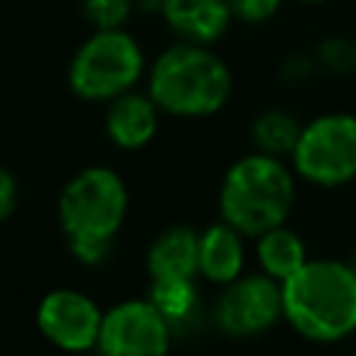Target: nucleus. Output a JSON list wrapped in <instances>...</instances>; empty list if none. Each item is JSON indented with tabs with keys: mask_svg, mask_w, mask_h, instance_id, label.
<instances>
[{
	"mask_svg": "<svg viewBox=\"0 0 356 356\" xmlns=\"http://www.w3.org/2000/svg\"><path fill=\"white\" fill-rule=\"evenodd\" d=\"M147 298L172 325V331H184L197 323L203 312V298L197 289V278H150Z\"/></svg>",
	"mask_w": 356,
	"mask_h": 356,
	"instance_id": "15",
	"label": "nucleus"
},
{
	"mask_svg": "<svg viewBox=\"0 0 356 356\" xmlns=\"http://www.w3.org/2000/svg\"><path fill=\"white\" fill-rule=\"evenodd\" d=\"M295 197L298 175L289 159L253 150L225 170L217 192V211L220 220L253 239L286 222L295 209Z\"/></svg>",
	"mask_w": 356,
	"mask_h": 356,
	"instance_id": "3",
	"label": "nucleus"
},
{
	"mask_svg": "<svg viewBox=\"0 0 356 356\" xmlns=\"http://www.w3.org/2000/svg\"><path fill=\"white\" fill-rule=\"evenodd\" d=\"M289 164L300 181L320 189L356 181V114L325 111L303 122Z\"/></svg>",
	"mask_w": 356,
	"mask_h": 356,
	"instance_id": "6",
	"label": "nucleus"
},
{
	"mask_svg": "<svg viewBox=\"0 0 356 356\" xmlns=\"http://www.w3.org/2000/svg\"><path fill=\"white\" fill-rule=\"evenodd\" d=\"M298 3H309V6H317V3H325V0H298Z\"/></svg>",
	"mask_w": 356,
	"mask_h": 356,
	"instance_id": "23",
	"label": "nucleus"
},
{
	"mask_svg": "<svg viewBox=\"0 0 356 356\" xmlns=\"http://www.w3.org/2000/svg\"><path fill=\"white\" fill-rule=\"evenodd\" d=\"M245 234L231 222L217 220L200 231V253H197V275L206 284L225 286L245 273L248 248Z\"/></svg>",
	"mask_w": 356,
	"mask_h": 356,
	"instance_id": "12",
	"label": "nucleus"
},
{
	"mask_svg": "<svg viewBox=\"0 0 356 356\" xmlns=\"http://www.w3.org/2000/svg\"><path fill=\"white\" fill-rule=\"evenodd\" d=\"M284 323L309 342L334 345L356 334V270L348 259H306L281 284Z\"/></svg>",
	"mask_w": 356,
	"mask_h": 356,
	"instance_id": "1",
	"label": "nucleus"
},
{
	"mask_svg": "<svg viewBox=\"0 0 356 356\" xmlns=\"http://www.w3.org/2000/svg\"><path fill=\"white\" fill-rule=\"evenodd\" d=\"M300 128H303V122L292 111H286V108H264L250 125V139H253L256 150L278 156V159H289L295 145H298Z\"/></svg>",
	"mask_w": 356,
	"mask_h": 356,
	"instance_id": "16",
	"label": "nucleus"
},
{
	"mask_svg": "<svg viewBox=\"0 0 356 356\" xmlns=\"http://www.w3.org/2000/svg\"><path fill=\"white\" fill-rule=\"evenodd\" d=\"M103 312L95 298H89L81 289L58 286L50 289L39 306H36V328L39 334L56 345L58 350L81 353V350H97Z\"/></svg>",
	"mask_w": 356,
	"mask_h": 356,
	"instance_id": "9",
	"label": "nucleus"
},
{
	"mask_svg": "<svg viewBox=\"0 0 356 356\" xmlns=\"http://www.w3.org/2000/svg\"><path fill=\"white\" fill-rule=\"evenodd\" d=\"M147 92L167 117L203 120L225 108L234 75L211 44L175 42L147 64Z\"/></svg>",
	"mask_w": 356,
	"mask_h": 356,
	"instance_id": "2",
	"label": "nucleus"
},
{
	"mask_svg": "<svg viewBox=\"0 0 356 356\" xmlns=\"http://www.w3.org/2000/svg\"><path fill=\"white\" fill-rule=\"evenodd\" d=\"M172 325L145 298H128L103 312L97 350L106 356H161L172 345Z\"/></svg>",
	"mask_w": 356,
	"mask_h": 356,
	"instance_id": "8",
	"label": "nucleus"
},
{
	"mask_svg": "<svg viewBox=\"0 0 356 356\" xmlns=\"http://www.w3.org/2000/svg\"><path fill=\"white\" fill-rule=\"evenodd\" d=\"M159 17L181 42L214 44L234 22L228 0H161Z\"/></svg>",
	"mask_w": 356,
	"mask_h": 356,
	"instance_id": "11",
	"label": "nucleus"
},
{
	"mask_svg": "<svg viewBox=\"0 0 356 356\" xmlns=\"http://www.w3.org/2000/svg\"><path fill=\"white\" fill-rule=\"evenodd\" d=\"M136 11H142V14H159L161 11V0H136Z\"/></svg>",
	"mask_w": 356,
	"mask_h": 356,
	"instance_id": "22",
	"label": "nucleus"
},
{
	"mask_svg": "<svg viewBox=\"0 0 356 356\" xmlns=\"http://www.w3.org/2000/svg\"><path fill=\"white\" fill-rule=\"evenodd\" d=\"M317 64L325 67L328 72H337V75L356 72V39H350V36H331V39L320 42Z\"/></svg>",
	"mask_w": 356,
	"mask_h": 356,
	"instance_id": "17",
	"label": "nucleus"
},
{
	"mask_svg": "<svg viewBox=\"0 0 356 356\" xmlns=\"http://www.w3.org/2000/svg\"><path fill=\"white\" fill-rule=\"evenodd\" d=\"M128 186L122 175L106 164L78 170L58 192L56 217L64 236L117 239L128 217Z\"/></svg>",
	"mask_w": 356,
	"mask_h": 356,
	"instance_id": "5",
	"label": "nucleus"
},
{
	"mask_svg": "<svg viewBox=\"0 0 356 356\" xmlns=\"http://www.w3.org/2000/svg\"><path fill=\"white\" fill-rule=\"evenodd\" d=\"M228 6H231L234 19L248 22V25H261V22H270L281 11L284 0H228Z\"/></svg>",
	"mask_w": 356,
	"mask_h": 356,
	"instance_id": "20",
	"label": "nucleus"
},
{
	"mask_svg": "<svg viewBox=\"0 0 356 356\" xmlns=\"http://www.w3.org/2000/svg\"><path fill=\"white\" fill-rule=\"evenodd\" d=\"M348 261H350V264H353V270H356V250L350 253V259H348Z\"/></svg>",
	"mask_w": 356,
	"mask_h": 356,
	"instance_id": "24",
	"label": "nucleus"
},
{
	"mask_svg": "<svg viewBox=\"0 0 356 356\" xmlns=\"http://www.w3.org/2000/svg\"><path fill=\"white\" fill-rule=\"evenodd\" d=\"M19 203V181L11 170L0 167V225L17 211Z\"/></svg>",
	"mask_w": 356,
	"mask_h": 356,
	"instance_id": "21",
	"label": "nucleus"
},
{
	"mask_svg": "<svg viewBox=\"0 0 356 356\" xmlns=\"http://www.w3.org/2000/svg\"><path fill=\"white\" fill-rule=\"evenodd\" d=\"M147 75L142 44L125 28H95L72 53L67 86L86 103H108Z\"/></svg>",
	"mask_w": 356,
	"mask_h": 356,
	"instance_id": "4",
	"label": "nucleus"
},
{
	"mask_svg": "<svg viewBox=\"0 0 356 356\" xmlns=\"http://www.w3.org/2000/svg\"><path fill=\"white\" fill-rule=\"evenodd\" d=\"M214 325L234 339H250L267 334L284 320V295L281 281L267 273H242L231 284L220 286V295L211 309Z\"/></svg>",
	"mask_w": 356,
	"mask_h": 356,
	"instance_id": "7",
	"label": "nucleus"
},
{
	"mask_svg": "<svg viewBox=\"0 0 356 356\" xmlns=\"http://www.w3.org/2000/svg\"><path fill=\"white\" fill-rule=\"evenodd\" d=\"M253 253H256L259 270L267 273L270 278L281 281V284L289 275H295L309 259L303 236L295 228H289L286 222L253 236Z\"/></svg>",
	"mask_w": 356,
	"mask_h": 356,
	"instance_id": "14",
	"label": "nucleus"
},
{
	"mask_svg": "<svg viewBox=\"0 0 356 356\" xmlns=\"http://www.w3.org/2000/svg\"><path fill=\"white\" fill-rule=\"evenodd\" d=\"M114 239H100V236H70L67 239V250L70 256L83 264V267H97L111 256Z\"/></svg>",
	"mask_w": 356,
	"mask_h": 356,
	"instance_id": "19",
	"label": "nucleus"
},
{
	"mask_svg": "<svg viewBox=\"0 0 356 356\" xmlns=\"http://www.w3.org/2000/svg\"><path fill=\"white\" fill-rule=\"evenodd\" d=\"M161 108L150 97V92H125L106 106L103 131L108 142L120 150H142L147 147L159 134Z\"/></svg>",
	"mask_w": 356,
	"mask_h": 356,
	"instance_id": "10",
	"label": "nucleus"
},
{
	"mask_svg": "<svg viewBox=\"0 0 356 356\" xmlns=\"http://www.w3.org/2000/svg\"><path fill=\"white\" fill-rule=\"evenodd\" d=\"M134 11L136 0H83V17L92 28H125Z\"/></svg>",
	"mask_w": 356,
	"mask_h": 356,
	"instance_id": "18",
	"label": "nucleus"
},
{
	"mask_svg": "<svg viewBox=\"0 0 356 356\" xmlns=\"http://www.w3.org/2000/svg\"><path fill=\"white\" fill-rule=\"evenodd\" d=\"M200 231L189 225H170L147 245L145 267L150 278H200L197 275Z\"/></svg>",
	"mask_w": 356,
	"mask_h": 356,
	"instance_id": "13",
	"label": "nucleus"
}]
</instances>
